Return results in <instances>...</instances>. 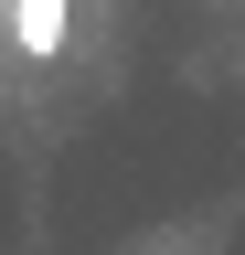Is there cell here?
I'll use <instances>...</instances> for the list:
<instances>
[{
    "label": "cell",
    "mask_w": 245,
    "mask_h": 255,
    "mask_svg": "<svg viewBox=\"0 0 245 255\" xmlns=\"http://www.w3.org/2000/svg\"><path fill=\"white\" fill-rule=\"evenodd\" d=\"M64 32H75V0H11V43L32 53V64L64 53Z\"/></svg>",
    "instance_id": "cell-1"
}]
</instances>
